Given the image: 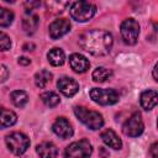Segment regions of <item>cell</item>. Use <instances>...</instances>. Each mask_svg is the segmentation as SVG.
Listing matches in <instances>:
<instances>
[{"label": "cell", "mask_w": 158, "mask_h": 158, "mask_svg": "<svg viewBox=\"0 0 158 158\" xmlns=\"http://www.w3.org/2000/svg\"><path fill=\"white\" fill-rule=\"evenodd\" d=\"M79 46L93 56H105L111 51L112 36L104 30H90L80 35Z\"/></svg>", "instance_id": "obj_1"}, {"label": "cell", "mask_w": 158, "mask_h": 158, "mask_svg": "<svg viewBox=\"0 0 158 158\" xmlns=\"http://www.w3.org/2000/svg\"><path fill=\"white\" fill-rule=\"evenodd\" d=\"M74 114L78 117V120L90 130H99L104 125V118L101 114H99L98 111L89 110L84 106H75Z\"/></svg>", "instance_id": "obj_2"}, {"label": "cell", "mask_w": 158, "mask_h": 158, "mask_svg": "<svg viewBox=\"0 0 158 158\" xmlns=\"http://www.w3.org/2000/svg\"><path fill=\"white\" fill-rule=\"evenodd\" d=\"M70 16L79 21V22H85L89 21L96 12V6L89 1H75L70 5Z\"/></svg>", "instance_id": "obj_3"}, {"label": "cell", "mask_w": 158, "mask_h": 158, "mask_svg": "<svg viewBox=\"0 0 158 158\" xmlns=\"http://www.w3.org/2000/svg\"><path fill=\"white\" fill-rule=\"evenodd\" d=\"M5 142L7 148L16 156L23 154L30 146V138L22 132H12L7 135L5 138Z\"/></svg>", "instance_id": "obj_4"}, {"label": "cell", "mask_w": 158, "mask_h": 158, "mask_svg": "<svg viewBox=\"0 0 158 158\" xmlns=\"http://www.w3.org/2000/svg\"><path fill=\"white\" fill-rule=\"evenodd\" d=\"M91 153H93L91 143L88 139H80L70 143L65 148L64 157L65 158H89Z\"/></svg>", "instance_id": "obj_5"}, {"label": "cell", "mask_w": 158, "mask_h": 158, "mask_svg": "<svg viewBox=\"0 0 158 158\" xmlns=\"http://www.w3.org/2000/svg\"><path fill=\"white\" fill-rule=\"evenodd\" d=\"M93 101L99 105H112L118 101V94L114 89L93 88L89 93Z\"/></svg>", "instance_id": "obj_6"}, {"label": "cell", "mask_w": 158, "mask_h": 158, "mask_svg": "<svg viewBox=\"0 0 158 158\" xmlns=\"http://www.w3.org/2000/svg\"><path fill=\"white\" fill-rule=\"evenodd\" d=\"M144 125L139 112H133L122 125V132L128 137H138L143 132Z\"/></svg>", "instance_id": "obj_7"}, {"label": "cell", "mask_w": 158, "mask_h": 158, "mask_svg": "<svg viewBox=\"0 0 158 158\" xmlns=\"http://www.w3.org/2000/svg\"><path fill=\"white\" fill-rule=\"evenodd\" d=\"M139 35V25L133 19H126L121 23V36L123 42L127 44H135L138 40Z\"/></svg>", "instance_id": "obj_8"}, {"label": "cell", "mask_w": 158, "mask_h": 158, "mask_svg": "<svg viewBox=\"0 0 158 158\" xmlns=\"http://www.w3.org/2000/svg\"><path fill=\"white\" fill-rule=\"evenodd\" d=\"M70 30V22L67 19H58L53 21L49 25V36L53 40H57L65 33H68Z\"/></svg>", "instance_id": "obj_9"}, {"label": "cell", "mask_w": 158, "mask_h": 158, "mask_svg": "<svg viewBox=\"0 0 158 158\" xmlns=\"http://www.w3.org/2000/svg\"><path fill=\"white\" fill-rule=\"evenodd\" d=\"M52 130H53V132H54L57 136H59V137L63 138V139L69 138V137L73 136L72 125H70V122H69L65 117H58V118L54 121V123H53V126H52Z\"/></svg>", "instance_id": "obj_10"}, {"label": "cell", "mask_w": 158, "mask_h": 158, "mask_svg": "<svg viewBox=\"0 0 158 158\" xmlns=\"http://www.w3.org/2000/svg\"><path fill=\"white\" fill-rule=\"evenodd\" d=\"M57 86L59 89V91L65 95V96H73L78 93L79 90V84L77 83V80H74L73 78L69 77H63L57 81Z\"/></svg>", "instance_id": "obj_11"}, {"label": "cell", "mask_w": 158, "mask_h": 158, "mask_svg": "<svg viewBox=\"0 0 158 158\" xmlns=\"http://www.w3.org/2000/svg\"><path fill=\"white\" fill-rule=\"evenodd\" d=\"M69 64H70L72 69L77 73H84L90 67V62L86 59V57H84L83 54H79V53H73L69 57Z\"/></svg>", "instance_id": "obj_12"}, {"label": "cell", "mask_w": 158, "mask_h": 158, "mask_svg": "<svg viewBox=\"0 0 158 158\" xmlns=\"http://www.w3.org/2000/svg\"><path fill=\"white\" fill-rule=\"evenodd\" d=\"M101 139L104 141L105 144H107L109 147H111L114 149H121V147H122V142H121L120 137L111 128H107L101 132Z\"/></svg>", "instance_id": "obj_13"}, {"label": "cell", "mask_w": 158, "mask_h": 158, "mask_svg": "<svg viewBox=\"0 0 158 158\" xmlns=\"http://www.w3.org/2000/svg\"><path fill=\"white\" fill-rule=\"evenodd\" d=\"M40 158H56L58 156V149L52 142H42L36 147Z\"/></svg>", "instance_id": "obj_14"}, {"label": "cell", "mask_w": 158, "mask_h": 158, "mask_svg": "<svg viewBox=\"0 0 158 158\" xmlns=\"http://www.w3.org/2000/svg\"><path fill=\"white\" fill-rule=\"evenodd\" d=\"M16 121H17V116L14 111L5 107H0V130L12 126Z\"/></svg>", "instance_id": "obj_15"}, {"label": "cell", "mask_w": 158, "mask_h": 158, "mask_svg": "<svg viewBox=\"0 0 158 158\" xmlns=\"http://www.w3.org/2000/svg\"><path fill=\"white\" fill-rule=\"evenodd\" d=\"M157 105V91L146 90L141 94V106L144 110H151Z\"/></svg>", "instance_id": "obj_16"}, {"label": "cell", "mask_w": 158, "mask_h": 158, "mask_svg": "<svg viewBox=\"0 0 158 158\" xmlns=\"http://www.w3.org/2000/svg\"><path fill=\"white\" fill-rule=\"evenodd\" d=\"M47 58H48V62L54 65V67H58V65H62L65 60V54L64 52L60 49V48H52L48 54H47Z\"/></svg>", "instance_id": "obj_17"}, {"label": "cell", "mask_w": 158, "mask_h": 158, "mask_svg": "<svg viewBox=\"0 0 158 158\" xmlns=\"http://www.w3.org/2000/svg\"><path fill=\"white\" fill-rule=\"evenodd\" d=\"M51 81H52V73L46 70V69H42V70L37 72L36 75H35V83L41 89L46 88Z\"/></svg>", "instance_id": "obj_18"}, {"label": "cell", "mask_w": 158, "mask_h": 158, "mask_svg": "<svg viewBox=\"0 0 158 158\" xmlns=\"http://www.w3.org/2000/svg\"><path fill=\"white\" fill-rule=\"evenodd\" d=\"M38 27V16L30 15L23 19L22 21V28L27 35H32Z\"/></svg>", "instance_id": "obj_19"}, {"label": "cell", "mask_w": 158, "mask_h": 158, "mask_svg": "<svg viewBox=\"0 0 158 158\" xmlns=\"http://www.w3.org/2000/svg\"><path fill=\"white\" fill-rule=\"evenodd\" d=\"M10 98H11L12 104L15 106H17V107H23L27 104V101H28V95L23 90H15V91H12Z\"/></svg>", "instance_id": "obj_20"}, {"label": "cell", "mask_w": 158, "mask_h": 158, "mask_svg": "<svg viewBox=\"0 0 158 158\" xmlns=\"http://www.w3.org/2000/svg\"><path fill=\"white\" fill-rule=\"evenodd\" d=\"M112 72L105 67H98L94 72H93V79L96 83H104L105 80H107L111 77Z\"/></svg>", "instance_id": "obj_21"}, {"label": "cell", "mask_w": 158, "mask_h": 158, "mask_svg": "<svg viewBox=\"0 0 158 158\" xmlns=\"http://www.w3.org/2000/svg\"><path fill=\"white\" fill-rule=\"evenodd\" d=\"M40 98H41V100L43 101V104L47 105V106H49V107L57 106V105L59 104V101H60L59 96H58L56 93H53V91H46V93L41 94Z\"/></svg>", "instance_id": "obj_22"}, {"label": "cell", "mask_w": 158, "mask_h": 158, "mask_svg": "<svg viewBox=\"0 0 158 158\" xmlns=\"http://www.w3.org/2000/svg\"><path fill=\"white\" fill-rule=\"evenodd\" d=\"M14 21V12L10 11L9 9L0 7V26L6 27L10 26Z\"/></svg>", "instance_id": "obj_23"}, {"label": "cell", "mask_w": 158, "mask_h": 158, "mask_svg": "<svg viewBox=\"0 0 158 158\" xmlns=\"http://www.w3.org/2000/svg\"><path fill=\"white\" fill-rule=\"evenodd\" d=\"M48 10H51L52 12L54 14H59V12H63L64 9L69 5L68 1H47L46 2Z\"/></svg>", "instance_id": "obj_24"}, {"label": "cell", "mask_w": 158, "mask_h": 158, "mask_svg": "<svg viewBox=\"0 0 158 158\" xmlns=\"http://www.w3.org/2000/svg\"><path fill=\"white\" fill-rule=\"evenodd\" d=\"M10 47H11V40H10V37L6 33H4V32L0 31V52L7 51V49H10Z\"/></svg>", "instance_id": "obj_25"}, {"label": "cell", "mask_w": 158, "mask_h": 158, "mask_svg": "<svg viewBox=\"0 0 158 158\" xmlns=\"http://www.w3.org/2000/svg\"><path fill=\"white\" fill-rule=\"evenodd\" d=\"M7 78H9V70H7V68L4 64L0 63V83L5 81Z\"/></svg>", "instance_id": "obj_26"}, {"label": "cell", "mask_w": 158, "mask_h": 158, "mask_svg": "<svg viewBox=\"0 0 158 158\" xmlns=\"http://www.w3.org/2000/svg\"><path fill=\"white\" fill-rule=\"evenodd\" d=\"M157 149H158V143H157V142H154V143L152 144V147H151V154H152V157H153V158H158Z\"/></svg>", "instance_id": "obj_27"}, {"label": "cell", "mask_w": 158, "mask_h": 158, "mask_svg": "<svg viewBox=\"0 0 158 158\" xmlns=\"http://www.w3.org/2000/svg\"><path fill=\"white\" fill-rule=\"evenodd\" d=\"M30 59L28 58H26V57H20L19 58V64H22V65H27V64H30Z\"/></svg>", "instance_id": "obj_28"}, {"label": "cell", "mask_w": 158, "mask_h": 158, "mask_svg": "<svg viewBox=\"0 0 158 158\" xmlns=\"http://www.w3.org/2000/svg\"><path fill=\"white\" fill-rule=\"evenodd\" d=\"M23 51H33L35 49V44L33 43H25L22 47Z\"/></svg>", "instance_id": "obj_29"}, {"label": "cell", "mask_w": 158, "mask_h": 158, "mask_svg": "<svg viewBox=\"0 0 158 158\" xmlns=\"http://www.w3.org/2000/svg\"><path fill=\"white\" fill-rule=\"evenodd\" d=\"M153 78H154V80H156V81L158 80V78H157V64L153 67Z\"/></svg>", "instance_id": "obj_30"}]
</instances>
